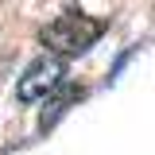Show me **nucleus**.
<instances>
[{
    "label": "nucleus",
    "instance_id": "f257e3e1",
    "mask_svg": "<svg viewBox=\"0 0 155 155\" xmlns=\"http://www.w3.org/2000/svg\"><path fill=\"white\" fill-rule=\"evenodd\" d=\"M101 31H105V19L70 8L66 16H58L54 23H47V27L39 31V43H43L51 54L74 58V54H81V51H89L97 39H101Z\"/></svg>",
    "mask_w": 155,
    "mask_h": 155
},
{
    "label": "nucleus",
    "instance_id": "f03ea898",
    "mask_svg": "<svg viewBox=\"0 0 155 155\" xmlns=\"http://www.w3.org/2000/svg\"><path fill=\"white\" fill-rule=\"evenodd\" d=\"M62 78H66V70H62L58 54L35 58V62L23 70V78H19V85H16V93H19V101H39V97H47V93H51V89H54Z\"/></svg>",
    "mask_w": 155,
    "mask_h": 155
}]
</instances>
